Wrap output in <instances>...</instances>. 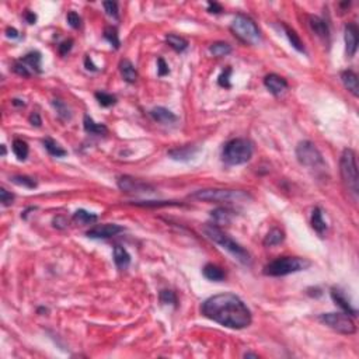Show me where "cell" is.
<instances>
[{
  "mask_svg": "<svg viewBox=\"0 0 359 359\" xmlns=\"http://www.w3.org/2000/svg\"><path fill=\"white\" fill-rule=\"evenodd\" d=\"M230 73H232V69H230V67H227V69H226V72H223V73L219 76V79H218V83H219V86L226 87V89H229V87L232 86L230 85V80H229Z\"/></svg>",
  "mask_w": 359,
  "mask_h": 359,
  "instance_id": "cell-42",
  "label": "cell"
},
{
  "mask_svg": "<svg viewBox=\"0 0 359 359\" xmlns=\"http://www.w3.org/2000/svg\"><path fill=\"white\" fill-rule=\"evenodd\" d=\"M85 66L87 70H91V72H97V70H98V67L93 64V61H91L90 56H86L85 58Z\"/></svg>",
  "mask_w": 359,
  "mask_h": 359,
  "instance_id": "cell-49",
  "label": "cell"
},
{
  "mask_svg": "<svg viewBox=\"0 0 359 359\" xmlns=\"http://www.w3.org/2000/svg\"><path fill=\"white\" fill-rule=\"evenodd\" d=\"M192 200L203 202H240L250 200L247 192L240 190H221V188H209V190L195 191L191 195Z\"/></svg>",
  "mask_w": 359,
  "mask_h": 359,
  "instance_id": "cell-6",
  "label": "cell"
},
{
  "mask_svg": "<svg viewBox=\"0 0 359 359\" xmlns=\"http://www.w3.org/2000/svg\"><path fill=\"white\" fill-rule=\"evenodd\" d=\"M202 274H203V276H205L206 279L213 281V282H221V281L224 279V276H226L221 267L211 264V263L206 264L203 268H202Z\"/></svg>",
  "mask_w": 359,
  "mask_h": 359,
  "instance_id": "cell-24",
  "label": "cell"
},
{
  "mask_svg": "<svg viewBox=\"0 0 359 359\" xmlns=\"http://www.w3.org/2000/svg\"><path fill=\"white\" fill-rule=\"evenodd\" d=\"M11 182H14L16 185H20V187H24V188H35L37 187V181L32 179V177H28V176H13L11 177Z\"/></svg>",
  "mask_w": 359,
  "mask_h": 359,
  "instance_id": "cell-34",
  "label": "cell"
},
{
  "mask_svg": "<svg viewBox=\"0 0 359 359\" xmlns=\"http://www.w3.org/2000/svg\"><path fill=\"white\" fill-rule=\"evenodd\" d=\"M341 82L344 87L348 90L351 94L354 97H358L359 95V80L358 74L352 70H344L341 72Z\"/></svg>",
  "mask_w": 359,
  "mask_h": 359,
  "instance_id": "cell-17",
  "label": "cell"
},
{
  "mask_svg": "<svg viewBox=\"0 0 359 359\" xmlns=\"http://www.w3.org/2000/svg\"><path fill=\"white\" fill-rule=\"evenodd\" d=\"M11 149H13V153L16 155V157L19 158L20 161H24L25 158L28 157V145L25 140L22 139H14L13 140V145H11Z\"/></svg>",
  "mask_w": 359,
  "mask_h": 359,
  "instance_id": "cell-29",
  "label": "cell"
},
{
  "mask_svg": "<svg viewBox=\"0 0 359 359\" xmlns=\"http://www.w3.org/2000/svg\"><path fill=\"white\" fill-rule=\"evenodd\" d=\"M344 40H345V52L348 58H354L359 43V30L355 22H349L344 30Z\"/></svg>",
  "mask_w": 359,
  "mask_h": 359,
  "instance_id": "cell-13",
  "label": "cell"
},
{
  "mask_svg": "<svg viewBox=\"0 0 359 359\" xmlns=\"http://www.w3.org/2000/svg\"><path fill=\"white\" fill-rule=\"evenodd\" d=\"M284 30H285L286 32V37H288V40H289V43H291V45L295 48L296 51L297 52H300V53H305L306 52V49H305V44H303V41L300 40V37L296 34L295 30H292V28H289L288 25H285L284 24Z\"/></svg>",
  "mask_w": 359,
  "mask_h": 359,
  "instance_id": "cell-31",
  "label": "cell"
},
{
  "mask_svg": "<svg viewBox=\"0 0 359 359\" xmlns=\"http://www.w3.org/2000/svg\"><path fill=\"white\" fill-rule=\"evenodd\" d=\"M166 43H167L170 48H173L177 52H184L188 48V41L185 38L180 37V35H176V34H167L166 35Z\"/></svg>",
  "mask_w": 359,
  "mask_h": 359,
  "instance_id": "cell-25",
  "label": "cell"
},
{
  "mask_svg": "<svg viewBox=\"0 0 359 359\" xmlns=\"http://www.w3.org/2000/svg\"><path fill=\"white\" fill-rule=\"evenodd\" d=\"M339 171L345 188L351 194L352 200L357 201L359 191L358 166H357V153L352 149H345L342 152L339 160Z\"/></svg>",
  "mask_w": 359,
  "mask_h": 359,
  "instance_id": "cell-3",
  "label": "cell"
},
{
  "mask_svg": "<svg viewBox=\"0 0 359 359\" xmlns=\"http://www.w3.org/2000/svg\"><path fill=\"white\" fill-rule=\"evenodd\" d=\"M208 11L213 13V14H219V13L223 11V7L219 3H216V1H209L208 3Z\"/></svg>",
  "mask_w": 359,
  "mask_h": 359,
  "instance_id": "cell-46",
  "label": "cell"
},
{
  "mask_svg": "<svg viewBox=\"0 0 359 359\" xmlns=\"http://www.w3.org/2000/svg\"><path fill=\"white\" fill-rule=\"evenodd\" d=\"M198 152V149L194 146H181V148L171 149L169 152V156L173 160L177 161H188L195 156V153Z\"/></svg>",
  "mask_w": 359,
  "mask_h": 359,
  "instance_id": "cell-19",
  "label": "cell"
},
{
  "mask_svg": "<svg viewBox=\"0 0 359 359\" xmlns=\"http://www.w3.org/2000/svg\"><path fill=\"white\" fill-rule=\"evenodd\" d=\"M296 157L297 161L309 169L321 170L326 167V161L323 158V155L316 148L314 143L310 140H303L296 146Z\"/></svg>",
  "mask_w": 359,
  "mask_h": 359,
  "instance_id": "cell-8",
  "label": "cell"
},
{
  "mask_svg": "<svg viewBox=\"0 0 359 359\" xmlns=\"http://www.w3.org/2000/svg\"><path fill=\"white\" fill-rule=\"evenodd\" d=\"M312 265L306 258L300 257H279L264 267V275L267 276H286L305 271Z\"/></svg>",
  "mask_w": 359,
  "mask_h": 359,
  "instance_id": "cell-5",
  "label": "cell"
},
{
  "mask_svg": "<svg viewBox=\"0 0 359 359\" xmlns=\"http://www.w3.org/2000/svg\"><path fill=\"white\" fill-rule=\"evenodd\" d=\"M135 205L137 206H152V208H155V206H170V205H179L177 202H173V201H143V202H134Z\"/></svg>",
  "mask_w": 359,
  "mask_h": 359,
  "instance_id": "cell-39",
  "label": "cell"
},
{
  "mask_svg": "<svg viewBox=\"0 0 359 359\" xmlns=\"http://www.w3.org/2000/svg\"><path fill=\"white\" fill-rule=\"evenodd\" d=\"M24 19H25V22H28V24H35V22H37V16L30 10H27L24 13Z\"/></svg>",
  "mask_w": 359,
  "mask_h": 359,
  "instance_id": "cell-50",
  "label": "cell"
},
{
  "mask_svg": "<svg viewBox=\"0 0 359 359\" xmlns=\"http://www.w3.org/2000/svg\"><path fill=\"white\" fill-rule=\"evenodd\" d=\"M95 98L98 101V104L101 107H111L116 104V97L115 95L106 93V91H97L95 93Z\"/></svg>",
  "mask_w": 359,
  "mask_h": 359,
  "instance_id": "cell-36",
  "label": "cell"
},
{
  "mask_svg": "<svg viewBox=\"0 0 359 359\" xmlns=\"http://www.w3.org/2000/svg\"><path fill=\"white\" fill-rule=\"evenodd\" d=\"M66 224H67V222H66L64 216H56L53 219V226L58 227V229H64V227H66Z\"/></svg>",
  "mask_w": 359,
  "mask_h": 359,
  "instance_id": "cell-47",
  "label": "cell"
},
{
  "mask_svg": "<svg viewBox=\"0 0 359 359\" xmlns=\"http://www.w3.org/2000/svg\"><path fill=\"white\" fill-rule=\"evenodd\" d=\"M119 72H121V76L122 79L128 82V83H135L137 80V72L135 69V66L132 65L131 61L128 59H122L119 62Z\"/></svg>",
  "mask_w": 359,
  "mask_h": 359,
  "instance_id": "cell-21",
  "label": "cell"
},
{
  "mask_svg": "<svg viewBox=\"0 0 359 359\" xmlns=\"http://www.w3.org/2000/svg\"><path fill=\"white\" fill-rule=\"evenodd\" d=\"M72 46H73V40H66L58 46V49H59V53L65 56V55H67V52H70Z\"/></svg>",
  "mask_w": 359,
  "mask_h": 359,
  "instance_id": "cell-44",
  "label": "cell"
},
{
  "mask_svg": "<svg viewBox=\"0 0 359 359\" xmlns=\"http://www.w3.org/2000/svg\"><path fill=\"white\" fill-rule=\"evenodd\" d=\"M253 143L243 137L229 140L222 150V160L229 166H240L253 156Z\"/></svg>",
  "mask_w": 359,
  "mask_h": 359,
  "instance_id": "cell-4",
  "label": "cell"
},
{
  "mask_svg": "<svg viewBox=\"0 0 359 359\" xmlns=\"http://www.w3.org/2000/svg\"><path fill=\"white\" fill-rule=\"evenodd\" d=\"M43 143L44 148L46 149V152H48L51 156H53V157H65V156L67 155V152H66L62 146H59V143L55 142V140L51 139V137L44 139Z\"/></svg>",
  "mask_w": 359,
  "mask_h": 359,
  "instance_id": "cell-27",
  "label": "cell"
},
{
  "mask_svg": "<svg viewBox=\"0 0 359 359\" xmlns=\"http://www.w3.org/2000/svg\"><path fill=\"white\" fill-rule=\"evenodd\" d=\"M309 25L310 28L313 30V32L316 34L317 37H320L321 40H328L330 38V28H328L327 22H324L323 19L317 17V16H310L309 17Z\"/></svg>",
  "mask_w": 359,
  "mask_h": 359,
  "instance_id": "cell-18",
  "label": "cell"
},
{
  "mask_svg": "<svg viewBox=\"0 0 359 359\" xmlns=\"http://www.w3.org/2000/svg\"><path fill=\"white\" fill-rule=\"evenodd\" d=\"M116 184H118L119 190L124 191V192H129V194H152V192H155V188L152 185H149L140 180L132 179L129 176L119 177Z\"/></svg>",
  "mask_w": 359,
  "mask_h": 359,
  "instance_id": "cell-11",
  "label": "cell"
},
{
  "mask_svg": "<svg viewBox=\"0 0 359 359\" xmlns=\"http://www.w3.org/2000/svg\"><path fill=\"white\" fill-rule=\"evenodd\" d=\"M318 320L331 330L337 331L338 334L352 336L357 333V326L352 317L347 313H324V314H320Z\"/></svg>",
  "mask_w": 359,
  "mask_h": 359,
  "instance_id": "cell-9",
  "label": "cell"
},
{
  "mask_svg": "<svg viewBox=\"0 0 359 359\" xmlns=\"http://www.w3.org/2000/svg\"><path fill=\"white\" fill-rule=\"evenodd\" d=\"M11 103H13V106H16V107H24V101L19 100V98H14Z\"/></svg>",
  "mask_w": 359,
  "mask_h": 359,
  "instance_id": "cell-51",
  "label": "cell"
},
{
  "mask_svg": "<svg viewBox=\"0 0 359 359\" xmlns=\"http://www.w3.org/2000/svg\"><path fill=\"white\" fill-rule=\"evenodd\" d=\"M233 34L246 44H257L261 40V32L253 19L246 14H237L232 22Z\"/></svg>",
  "mask_w": 359,
  "mask_h": 359,
  "instance_id": "cell-7",
  "label": "cell"
},
{
  "mask_svg": "<svg viewBox=\"0 0 359 359\" xmlns=\"http://www.w3.org/2000/svg\"><path fill=\"white\" fill-rule=\"evenodd\" d=\"M203 233L206 234L208 239H211L213 243L221 246L223 250L229 251V253L232 254L237 261H240L242 264L247 265L251 263V258H250L248 251H247L246 248H243L239 243H236L232 237H230L229 234H226V233L223 232L218 224H213V223H211V224H205V226H203Z\"/></svg>",
  "mask_w": 359,
  "mask_h": 359,
  "instance_id": "cell-2",
  "label": "cell"
},
{
  "mask_svg": "<svg viewBox=\"0 0 359 359\" xmlns=\"http://www.w3.org/2000/svg\"><path fill=\"white\" fill-rule=\"evenodd\" d=\"M0 201L3 203V206H10L13 201H14V195L7 190L1 188L0 190Z\"/></svg>",
  "mask_w": 359,
  "mask_h": 359,
  "instance_id": "cell-41",
  "label": "cell"
},
{
  "mask_svg": "<svg viewBox=\"0 0 359 359\" xmlns=\"http://www.w3.org/2000/svg\"><path fill=\"white\" fill-rule=\"evenodd\" d=\"M285 240V233L284 230L278 229V227H274L271 229L269 232L267 233L264 239V246L265 247H272V246H278Z\"/></svg>",
  "mask_w": 359,
  "mask_h": 359,
  "instance_id": "cell-26",
  "label": "cell"
},
{
  "mask_svg": "<svg viewBox=\"0 0 359 359\" xmlns=\"http://www.w3.org/2000/svg\"><path fill=\"white\" fill-rule=\"evenodd\" d=\"M264 85L274 95H279L288 89V82H286L285 79L275 73L267 74L265 76Z\"/></svg>",
  "mask_w": 359,
  "mask_h": 359,
  "instance_id": "cell-14",
  "label": "cell"
},
{
  "mask_svg": "<svg viewBox=\"0 0 359 359\" xmlns=\"http://www.w3.org/2000/svg\"><path fill=\"white\" fill-rule=\"evenodd\" d=\"M98 219V216L95 213H91V212H87L85 209H79L73 213V221L77 224H82V226H86V224H91L94 223L95 221Z\"/></svg>",
  "mask_w": 359,
  "mask_h": 359,
  "instance_id": "cell-30",
  "label": "cell"
},
{
  "mask_svg": "<svg viewBox=\"0 0 359 359\" xmlns=\"http://www.w3.org/2000/svg\"><path fill=\"white\" fill-rule=\"evenodd\" d=\"M121 232H124L122 226L115 224V223H104V224H97L94 227H91L86 233V236L90 239H110Z\"/></svg>",
  "mask_w": 359,
  "mask_h": 359,
  "instance_id": "cell-12",
  "label": "cell"
},
{
  "mask_svg": "<svg viewBox=\"0 0 359 359\" xmlns=\"http://www.w3.org/2000/svg\"><path fill=\"white\" fill-rule=\"evenodd\" d=\"M83 127H85V131L90 135H95V136H101V135H106L108 132L106 125L103 124H97L94 119L90 115L86 114L85 118H83Z\"/></svg>",
  "mask_w": 359,
  "mask_h": 359,
  "instance_id": "cell-20",
  "label": "cell"
},
{
  "mask_svg": "<svg viewBox=\"0 0 359 359\" xmlns=\"http://www.w3.org/2000/svg\"><path fill=\"white\" fill-rule=\"evenodd\" d=\"M104 38H106L107 41L111 44V46H114L115 49L119 48L121 41H119L118 31H116L115 27H112V25H108V27H106V30H104Z\"/></svg>",
  "mask_w": 359,
  "mask_h": 359,
  "instance_id": "cell-35",
  "label": "cell"
},
{
  "mask_svg": "<svg viewBox=\"0 0 359 359\" xmlns=\"http://www.w3.org/2000/svg\"><path fill=\"white\" fill-rule=\"evenodd\" d=\"M212 219L215 221V224H229L232 222L233 212L226 209V208H218L215 211H212L211 213Z\"/></svg>",
  "mask_w": 359,
  "mask_h": 359,
  "instance_id": "cell-28",
  "label": "cell"
},
{
  "mask_svg": "<svg viewBox=\"0 0 359 359\" xmlns=\"http://www.w3.org/2000/svg\"><path fill=\"white\" fill-rule=\"evenodd\" d=\"M244 358H258L257 354H253V352H246L244 354Z\"/></svg>",
  "mask_w": 359,
  "mask_h": 359,
  "instance_id": "cell-52",
  "label": "cell"
},
{
  "mask_svg": "<svg viewBox=\"0 0 359 359\" xmlns=\"http://www.w3.org/2000/svg\"><path fill=\"white\" fill-rule=\"evenodd\" d=\"M53 107H55V110H56V112H58V115L61 119H64V121H67V119H70V110H69V107L65 104L62 100H59V98H55L52 101Z\"/></svg>",
  "mask_w": 359,
  "mask_h": 359,
  "instance_id": "cell-33",
  "label": "cell"
},
{
  "mask_svg": "<svg viewBox=\"0 0 359 359\" xmlns=\"http://www.w3.org/2000/svg\"><path fill=\"white\" fill-rule=\"evenodd\" d=\"M209 52L213 56H216V58H222V56H226V55H229V53L232 52V46L227 43H222V41L213 43L209 46Z\"/></svg>",
  "mask_w": 359,
  "mask_h": 359,
  "instance_id": "cell-32",
  "label": "cell"
},
{
  "mask_svg": "<svg viewBox=\"0 0 359 359\" xmlns=\"http://www.w3.org/2000/svg\"><path fill=\"white\" fill-rule=\"evenodd\" d=\"M66 20L72 28H80V25H82V19L76 11H69L66 16Z\"/></svg>",
  "mask_w": 359,
  "mask_h": 359,
  "instance_id": "cell-40",
  "label": "cell"
},
{
  "mask_svg": "<svg viewBox=\"0 0 359 359\" xmlns=\"http://www.w3.org/2000/svg\"><path fill=\"white\" fill-rule=\"evenodd\" d=\"M331 297H333V300L336 302V305L342 309L344 313H347V314H349V316L352 317H357V314H358L357 309L352 307L351 302H349L348 299L345 297V295L342 293V291H339L338 288H333V289H331Z\"/></svg>",
  "mask_w": 359,
  "mask_h": 359,
  "instance_id": "cell-16",
  "label": "cell"
},
{
  "mask_svg": "<svg viewBox=\"0 0 359 359\" xmlns=\"http://www.w3.org/2000/svg\"><path fill=\"white\" fill-rule=\"evenodd\" d=\"M6 37L11 38V40H16V38H20V32L13 27H9V28H6Z\"/></svg>",
  "mask_w": 359,
  "mask_h": 359,
  "instance_id": "cell-48",
  "label": "cell"
},
{
  "mask_svg": "<svg viewBox=\"0 0 359 359\" xmlns=\"http://www.w3.org/2000/svg\"><path fill=\"white\" fill-rule=\"evenodd\" d=\"M169 66L166 64V61L163 59V58H158L157 59V74L160 77H163V76H166V74H169Z\"/></svg>",
  "mask_w": 359,
  "mask_h": 359,
  "instance_id": "cell-43",
  "label": "cell"
},
{
  "mask_svg": "<svg viewBox=\"0 0 359 359\" xmlns=\"http://www.w3.org/2000/svg\"><path fill=\"white\" fill-rule=\"evenodd\" d=\"M114 263L118 267V269H121V271L127 269L131 264V254L128 253L124 247L115 246L114 247Z\"/></svg>",
  "mask_w": 359,
  "mask_h": 359,
  "instance_id": "cell-22",
  "label": "cell"
},
{
  "mask_svg": "<svg viewBox=\"0 0 359 359\" xmlns=\"http://www.w3.org/2000/svg\"><path fill=\"white\" fill-rule=\"evenodd\" d=\"M312 227L320 237H324V233L327 230V223L323 219V212L320 208H314L312 212Z\"/></svg>",
  "mask_w": 359,
  "mask_h": 359,
  "instance_id": "cell-23",
  "label": "cell"
},
{
  "mask_svg": "<svg viewBox=\"0 0 359 359\" xmlns=\"http://www.w3.org/2000/svg\"><path fill=\"white\" fill-rule=\"evenodd\" d=\"M149 114L156 122L163 124V125H171V124H176L179 121V116L176 115L174 112H171L167 108H164V107H156Z\"/></svg>",
  "mask_w": 359,
  "mask_h": 359,
  "instance_id": "cell-15",
  "label": "cell"
},
{
  "mask_svg": "<svg viewBox=\"0 0 359 359\" xmlns=\"http://www.w3.org/2000/svg\"><path fill=\"white\" fill-rule=\"evenodd\" d=\"M206 318L232 330L247 328L253 321V314L243 300L234 293H219L208 297L201 306Z\"/></svg>",
  "mask_w": 359,
  "mask_h": 359,
  "instance_id": "cell-1",
  "label": "cell"
},
{
  "mask_svg": "<svg viewBox=\"0 0 359 359\" xmlns=\"http://www.w3.org/2000/svg\"><path fill=\"white\" fill-rule=\"evenodd\" d=\"M28 121H30V124H31L32 127L40 128L43 125V119H41V116H40L38 112H32L30 118H28Z\"/></svg>",
  "mask_w": 359,
  "mask_h": 359,
  "instance_id": "cell-45",
  "label": "cell"
},
{
  "mask_svg": "<svg viewBox=\"0 0 359 359\" xmlns=\"http://www.w3.org/2000/svg\"><path fill=\"white\" fill-rule=\"evenodd\" d=\"M158 297H160V302H161V303L177 307V296H176V293H174L173 291H170V289H163V291L160 292Z\"/></svg>",
  "mask_w": 359,
  "mask_h": 359,
  "instance_id": "cell-37",
  "label": "cell"
},
{
  "mask_svg": "<svg viewBox=\"0 0 359 359\" xmlns=\"http://www.w3.org/2000/svg\"><path fill=\"white\" fill-rule=\"evenodd\" d=\"M106 13L112 17L114 20H119V11H118V3L116 1H104L103 3Z\"/></svg>",
  "mask_w": 359,
  "mask_h": 359,
  "instance_id": "cell-38",
  "label": "cell"
},
{
  "mask_svg": "<svg viewBox=\"0 0 359 359\" xmlns=\"http://www.w3.org/2000/svg\"><path fill=\"white\" fill-rule=\"evenodd\" d=\"M14 72L20 74L22 77H30L34 73H41V53L34 51V52L24 55L20 61L14 64Z\"/></svg>",
  "mask_w": 359,
  "mask_h": 359,
  "instance_id": "cell-10",
  "label": "cell"
}]
</instances>
